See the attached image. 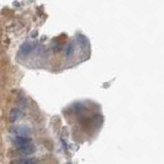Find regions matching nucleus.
<instances>
[{"instance_id": "1", "label": "nucleus", "mask_w": 164, "mask_h": 164, "mask_svg": "<svg viewBox=\"0 0 164 164\" xmlns=\"http://www.w3.org/2000/svg\"><path fill=\"white\" fill-rule=\"evenodd\" d=\"M12 143H14L15 147L21 148V147L28 146V145H31V140L27 137H15L12 140Z\"/></svg>"}, {"instance_id": "2", "label": "nucleus", "mask_w": 164, "mask_h": 164, "mask_svg": "<svg viewBox=\"0 0 164 164\" xmlns=\"http://www.w3.org/2000/svg\"><path fill=\"white\" fill-rule=\"evenodd\" d=\"M22 117H23V112L18 108L11 109V112H9V120L11 122H15V121L20 120Z\"/></svg>"}, {"instance_id": "3", "label": "nucleus", "mask_w": 164, "mask_h": 164, "mask_svg": "<svg viewBox=\"0 0 164 164\" xmlns=\"http://www.w3.org/2000/svg\"><path fill=\"white\" fill-rule=\"evenodd\" d=\"M18 152L23 156L32 155V154L35 152V147L33 146V145H28V146L18 148Z\"/></svg>"}, {"instance_id": "4", "label": "nucleus", "mask_w": 164, "mask_h": 164, "mask_svg": "<svg viewBox=\"0 0 164 164\" xmlns=\"http://www.w3.org/2000/svg\"><path fill=\"white\" fill-rule=\"evenodd\" d=\"M12 130H14L12 132L17 134V137H28V136L30 134V129L26 126H17Z\"/></svg>"}, {"instance_id": "5", "label": "nucleus", "mask_w": 164, "mask_h": 164, "mask_svg": "<svg viewBox=\"0 0 164 164\" xmlns=\"http://www.w3.org/2000/svg\"><path fill=\"white\" fill-rule=\"evenodd\" d=\"M32 50H33V46H32V44L29 42H26L21 46V53H22V54H24V56H28Z\"/></svg>"}, {"instance_id": "6", "label": "nucleus", "mask_w": 164, "mask_h": 164, "mask_svg": "<svg viewBox=\"0 0 164 164\" xmlns=\"http://www.w3.org/2000/svg\"><path fill=\"white\" fill-rule=\"evenodd\" d=\"M11 164H37L35 159H23V160H18V161L12 162Z\"/></svg>"}, {"instance_id": "7", "label": "nucleus", "mask_w": 164, "mask_h": 164, "mask_svg": "<svg viewBox=\"0 0 164 164\" xmlns=\"http://www.w3.org/2000/svg\"><path fill=\"white\" fill-rule=\"evenodd\" d=\"M65 51H66L67 56H72L73 53H74V45H73V44L72 43L69 44V45L66 47V50Z\"/></svg>"}]
</instances>
